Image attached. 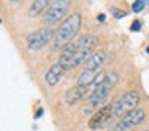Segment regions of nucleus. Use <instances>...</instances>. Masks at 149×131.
<instances>
[{"label":"nucleus","mask_w":149,"mask_h":131,"mask_svg":"<svg viewBox=\"0 0 149 131\" xmlns=\"http://www.w3.org/2000/svg\"><path fill=\"white\" fill-rule=\"evenodd\" d=\"M146 51H148V53H149V46H148V48H146Z\"/></svg>","instance_id":"412c9836"},{"label":"nucleus","mask_w":149,"mask_h":131,"mask_svg":"<svg viewBox=\"0 0 149 131\" xmlns=\"http://www.w3.org/2000/svg\"><path fill=\"white\" fill-rule=\"evenodd\" d=\"M114 117H116V115H114V107H112V105H104V107L98 109V112L90 118L88 126H90L91 130L103 128V126H106V125L109 123Z\"/></svg>","instance_id":"6e6552de"},{"label":"nucleus","mask_w":149,"mask_h":131,"mask_svg":"<svg viewBox=\"0 0 149 131\" xmlns=\"http://www.w3.org/2000/svg\"><path fill=\"white\" fill-rule=\"evenodd\" d=\"M98 45V37L96 35H85L82 37L80 40L77 42V50H75V54L72 58V62H71V69L77 67L79 64H85L88 61V58L93 54L95 46Z\"/></svg>","instance_id":"7ed1b4c3"},{"label":"nucleus","mask_w":149,"mask_h":131,"mask_svg":"<svg viewBox=\"0 0 149 131\" xmlns=\"http://www.w3.org/2000/svg\"><path fill=\"white\" fill-rule=\"evenodd\" d=\"M71 8V0H52L45 11V22L47 24H56L63 16Z\"/></svg>","instance_id":"423d86ee"},{"label":"nucleus","mask_w":149,"mask_h":131,"mask_svg":"<svg viewBox=\"0 0 149 131\" xmlns=\"http://www.w3.org/2000/svg\"><path fill=\"white\" fill-rule=\"evenodd\" d=\"M139 102V94L136 91H128V93H123L119 99L112 104L114 107V115L116 117H120L122 118L125 114H128L130 110L136 109Z\"/></svg>","instance_id":"39448f33"},{"label":"nucleus","mask_w":149,"mask_h":131,"mask_svg":"<svg viewBox=\"0 0 149 131\" xmlns=\"http://www.w3.org/2000/svg\"><path fill=\"white\" fill-rule=\"evenodd\" d=\"M144 5H146L144 2H141V0H136V2L132 5V10H133L135 13H139V11H143V10H144Z\"/></svg>","instance_id":"2eb2a0df"},{"label":"nucleus","mask_w":149,"mask_h":131,"mask_svg":"<svg viewBox=\"0 0 149 131\" xmlns=\"http://www.w3.org/2000/svg\"><path fill=\"white\" fill-rule=\"evenodd\" d=\"M116 82H117V73L111 72L109 75H106V78H104L103 83H100L98 86H95L93 93H91L90 98H88L91 107H101V105L107 101V98H109V94H111V91H112Z\"/></svg>","instance_id":"f03ea898"},{"label":"nucleus","mask_w":149,"mask_h":131,"mask_svg":"<svg viewBox=\"0 0 149 131\" xmlns=\"http://www.w3.org/2000/svg\"><path fill=\"white\" fill-rule=\"evenodd\" d=\"M75 50H77V43H69L64 46V50L59 53V64H63L66 70H71V62H72V58H74L75 54Z\"/></svg>","instance_id":"f8f14e48"},{"label":"nucleus","mask_w":149,"mask_h":131,"mask_svg":"<svg viewBox=\"0 0 149 131\" xmlns=\"http://www.w3.org/2000/svg\"><path fill=\"white\" fill-rule=\"evenodd\" d=\"M87 93H88L87 86L75 85V86H72V88H69L68 91H66L64 101L68 102V104H75V102H79L80 99H84L85 96H87Z\"/></svg>","instance_id":"9b49d317"},{"label":"nucleus","mask_w":149,"mask_h":131,"mask_svg":"<svg viewBox=\"0 0 149 131\" xmlns=\"http://www.w3.org/2000/svg\"><path fill=\"white\" fill-rule=\"evenodd\" d=\"M107 59H109V54L103 50H98L88 58V61L85 62V69L87 70H101V67L106 64Z\"/></svg>","instance_id":"1a4fd4ad"},{"label":"nucleus","mask_w":149,"mask_h":131,"mask_svg":"<svg viewBox=\"0 0 149 131\" xmlns=\"http://www.w3.org/2000/svg\"><path fill=\"white\" fill-rule=\"evenodd\" d=\"M146 118V112L144 109H133L128 114H125L122 118H120L117 123H114L112 126L109 128V131H128L132 128H135L136 125L143 123V120Z\"/></svg>","instance_id":"20e7f679"},{"label":"nucleus","mask_w":149,"mask_h":131,"mask_svg":"<svg viewBox=\"0 0 149 131\" xmlns=\"http://www.w3.org/2000/svg\"><path fill=\"white\" fill-rule=\"evenodd\" d=\"M101 73V70H87V69H84V72L79 75V78H77V85H80V86H90V85H93L95 83V80H96V77Z\"/></svg>","instance_id":"ddd939ff"},{"label":"nucleus","mask_w":149,"mask_h":131,"mask_svg":"<svg viewBox=\"0 0 149 131\" xmlns=\"http://www.w3.org/2000/svg\"><path fill=\"white\" fill-rule=\"evenodd\" d=\"M48 5H50V0H34L31 8H29V15L31 16H39L40 13L47 11Z\"/></svg>","instance_id":"4468645a"},{"label":"nucleus","mask_w":149,"mask_h":131,"mask_svg":"<svg viewBox=\"0 0 149 131\" xmlns=\"http://www.w3.org/2000/svg\"><path fill=\"white\" fill-rule=\"evenodd\" d=\"M64 72H68V70L64 69V66H63V64H59V62H55L48 70H47V73H45L47 85H50V86L58 85L59 80H61L63 75H64Z\"/></svg>","instance_id":"9d476101"},{"label":"nucleus","mask_w":149,"mask_h":131,"mask_svg":"<svg viewBox=\"0 0 149 131\" xmlns=\"http://www.w3.org/2000/svg\"><path fill=\"white\" fill-rule=\"evenodd\" d=\"M98 19H100V22H104V21H106V15H103V13H101V15L98 16Z\"/></svg>","instance_id":"a211bd4d"},{"label":"nucleus","mask_w":149,"mask_h":131,"mask_svg":"<svg viewBox=\"0 0 149 131\" xmlns=\"http://www.w3.org/2000/svg\"><path fill=\"white\" fill-rule=\"evenodd\" d=\"M112 13H114V16H116V18H123V16H125V11H119L117 8H114Z\"/></svg>","instance_id":"f3484780"},{"label":"nucleus","mask_w":149,"mask_h":131,"mask_svg":"<svg viewBox=\"0 0 149 131\" xmlns=\"http://www.w3.org/2000/svg\"><path fill=\"white\" fill-rule=\"evenodd\" d=\"M130 29H132V30H133V32H136V30H139V29H141V22H139V21H135V22H133V24H132V26H130Z\"/></svg>","instance_id":"dca6fc26"},{"label":"nucleus","mask_w":149,"mask_h":131,"mask_svg":"<svg viewBox=\"0 0 149 131\" xmlns=\"http://www.w3.org/2000/svg\"><path fill=\"white\" fill-rule=\"evenodd\" d=\"M42 114H43V112H42V109H39V112H37V115H36V117H42Z\"/></svg>","instance_id":"6ab92c4d"},{"label":"nucleus","mask_w":149,"mask_h":131,"mask_svg":"<svg viewBox=\"0 0 149 131\" xmlns=\"http://www.w3.org/2000/svg\"><path fill=\"white\" fill-rule=\"evenodd\" d=\"M52 38H55V34H53L52 29L45 27V29H39V30L32 32V34L27 35L26 42H27V48L31 51H37V50H42L43 46H47Z\"/></svg>","instance_id":"0eeeda50"},{"label":"nucleus","mask_w":149,"mask_h":131,"mask_svg":"<svg viewBox=\"0 0 149 131\" xmlns=\"http://www.w3.org/2000/svg\"><path fill=\"white\" fill-rule=\"evenodd\" d=\"M13 2H18V0H13Z\"/></svg>","instance_id":"4be33fe9"},{"label":"nucleus","mask_w":149,"mask_h":131,"mask_svg":"<svg viewBox=\"0 0 149 131\" xmlns=\"http://www.w3.org/2000/svg\"><path fill=\"white\" fill-rule=\"evenodd\" d=\"M141 2H144V3H149V0H141Z\"/></svg>","instance_id":"aec40b11"},{"label":"nucleus","mask_w":149,"mask_h":131,"mask_svg":"<svg viewBox=\"0 0 149 131\" xmlns=\"http://www.w3.org/2000/svg\"><path fill=\"white\" fill-rule=\"evenodd\" d=\"M82 26V16L80 13H72L64 21L61 22L59 29L55 32V40H53V50L63 51L66 45L71 43V40L77 35L79 29Z\"/></svg>","instance_id":"f257e3e1"}]
</instances>
